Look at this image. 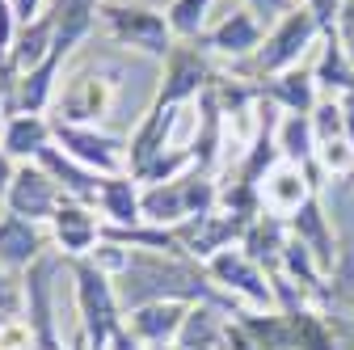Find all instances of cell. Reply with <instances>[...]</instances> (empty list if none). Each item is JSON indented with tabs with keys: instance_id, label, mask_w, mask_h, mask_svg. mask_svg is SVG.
<instances>
[{
	"instance_id": "cell-1",
	"label": "cell",
	"mask_w": 354,
	"mask_h": 350,
	"mask_svg": "<svg viewBox=\"0 0 354 350\" xmlns=\"http://www.w3.org/2000/svg\"><path fill=\"white\" fill-rule=\"evenodd\" d=\"M118 287V304L122 313L131 308H144V304H160V300H173V304H211V308L228 313V317H241L245 304L236 295H228L219 287L203 261L194 257H177V253H152V249H131V261L127 270L114 279Z\"/></svg>"
},
{
	"instance_id": "cell-2",
	"label": "cell",
	"mask_w": 354,
	"mask_h": 350,
	"mask_svg": "<svg viewBox=\"0 0 354 350\" xmlns=\"http://www.w3.org/2000/svg\"><path fill=\"white\" fill-rule=\"evenodd\" d=\"M68 266H72V283H76V308H80L84 346L88 350H110V342L127 325L114 279L106 270H97L88 257H68Z\"/></svg>"
},
{
	"instance_id": "cell-3",
	"label": "cell",
	"mask_w": 354,
	"mask_h": 350,
	"mask_svg": "<svg viewBox=\"0 0 354 350\" xmlns=\"http://www.w3.org/2000/svg\"><path fill=\"white\" fill-rule=\"evenodd\" d=\"M317 38H325L321 21L308 13V9H291L287 17L274 21L270 34L261 38L257 55H253V59H236L232 72L245 76V80H253V84H261L266 76H279V72H287V68H299V59L308 55V47H313Z\"/></svg>"
},
{
	"instance_id": "cell-4",
	"label": "cell",
	"mask_w": 354,
	"mask_h": 350,
	"mask_svg": "<svg viewBox=\"0 0 354 350\" xmlns=\"http://www.w3.org/2000/svg\"><path fill=\"white\" fill-rule=\"evenodd\" d=\"M97 21L106 26L114 47H131L148 59H169V51L177 47V38L169 30V17L165 9H152V5H97Z\"/></svg>"
},
{
	"instance_id": "cell-5",
	"label": "cell",
	"mask_w": 354,
	"mask_h": 350,
	"mask_svg": "<svg viewBox=\"0 0 354 350\" xmlns=\"http://www.w3.org/2000/svg\"><path fill=\"white\" fill-rule=\"evenodd\" d=\"M114 93H118V72L114 68H84L59 89L51 118L76 122V127H97V122H106V114L114 106Z\"/></svg>"
},
{
	"instance_id": "cell-6",
	"label": "cell",
	"mask_w": 354,
	"mask_h": 350,
	"mask_svg": "<svg viewBox=\"0 0 354 350\" xmlns=\"http://www.w3.org/2000/svg\"><path fill=\"white\" fill-rule=\"evenodd\" d=\"M203 266H207V275L224 287L228 295H236L245 308H253V313H274V283H270V270L257 266V261H253L241 245L215 253L211 261H203Z\"/></svg>"
},
{
	"instance_id": "cell-7",
	"label": "cell",
	"mask_w": 354,
	"mask_h": 350,
	"mask_svg": "<svg viewBox=\"0 0 354 350\" xmlns=\"http://www.w3.org/2000/svg\"><path fill=\"white\" fill-rule=\"evenodd\" d=\"M51 131H55V144H59L72 160H80L84 169L106 173V178L127 173V140H122V136H110V131H97V127L59 122V118H51Z\"/></svg>"
},
{
	"instance_id": "cell-8",
	"label": "cell",
	"mask_w": 354,
	"mask_h": 350,
	"mask_svg": "<svg viewBox=\"0 0 354 350\" xmlns=\"http://www.w3.org/2000/svg\"><path fill=\"white\" fill-rule=\"evenodd\" d=\"M211 80H215V68L207 64V51H198L194 42H177L165 59V76L156 84L152 106H190L203 98Z\"/></svg>"
},
{
	"instance_id": "cell-9",
	"label": "cell",
	"mask_w": 354,
	"mask_h": 350,
	"mask_svg": "<svg viewBox=\"0 0 354 350\" xmlns=\"http://www.w3.org/2000/svg\"><path fill=\"white\" fill-rule=\"evenodd\" d=\"M64 199L68 194L59 190V182L38 160H21L13 169L9 190H5V207L13 215H21V220H34V224H51V215L59 211Z\"/></svg>"
},
{
	"instance_id": "cell-10",
	"label": "cell",
	"mask_w": 354,
	"mask_h": 350,
	"mask_svg": "<svg viewBox=\"0 0 354 350\" xmlns=\"http://www.w3.org/2000/svg\"><path fill=\"white\" fill-rule=\"evenodd\" d=\"M261 21L241 5V9H232L219 26H211V30H203L198 38H190L198 51H207V55H224V59H253L257 55V47H261Z\"/></svg>"
},
{
	"instance_id": "cell-11",
	"label": "cell",
	"mask_w": 354,
	"mask_h": 350,
	"mask_svg": "<svg viewBox=\"0 0 354 350\" xmlns=\"http://www.w3.org/2000/svg\"><path fill=\"white\" fill-rule=\"evenodd\" d=\"M102 224L106 220L97 215V207L64 199L47 228H51V241H55V249L64 257H88V253L97 249V241H102Z\"/></svg>"
},
{
	"instance_id": "cell-12",
	"label": "cell",
	"mask_w": 354,
	"mask_h": 350,
	"mask_svg": "<svg viewBox=\"0 0 354 350\" xmlns=\"http://www.w3.org/2000/svg\"><path fill=\"white\" fill-rule=\"evenodd\" d=\"M51 245V232L34 224V220H21V215H0V270H9V275H26L34 261L47 253Z\"/></svg>"
},
{
	"instance_id": "cell-13",
	"label": "cell",
	"mask_w": 354,
	"mask_h": 350,
	"mask_svg": "<svg viewBox=\"0 0 354 350\" xmlns=\"http://www.w3.org/2000/svg\"><path fill=\"white\" fill-rule=\"evenodd\" d=\"M177 237H182V245H186V253L194 261H211L215 253L241 245L245 224L232 220V215H224V211H211V215H194V220L177 224Z\"/></svg>"
},
{
	"instance_id": "cell-14",
	"label": "cell",
	"mask_w": 354,
	"mask_h": 350,
	"mask_svg": "<svg viewBox=\"0 0 354 350\" xmlns=\"http://www.w3.org/2000/svg\"><path fill=\"white\" fill-rule=\"evenodd\" d=\"M257 190H261V211L283 215V220H291V215L317 194L313 178H308V169H299V165H291V160H279L270 173H266V182H261Z\"/></svg>"
},
{
	"instance_id": "cell-15",
	"label": "cell",
	"mask_w": 354,
	"mask_h": 350,
	"mask_svg": "<svg viewBox=\"0 0 354 350\" xmlns=\"http://www.w3.org/2000/svg\"><path fill=\"white\" fill-rule=\"evenodd\" d=\"M182 110L186 106H148V114L136 127V136L127 140V173H140L160 152H169V131H173V122H177Z\"/></svg>"
},
{
	"instance_id": "cell-16",
	"label": "cell",
	"mask_w": 354,
	"mask_h": 350,
	"mask_svg": "<svg viewBox=\"0 0 354 350\" xmlns=\"http://www.w3.org/2000/svg\"><path fill=\"white\" fill-rule=\"evenodd\" d=\"M261 98H270L283 114H313L317 102H321V84H317V72L299 64V68H287L279 76H266L261 84Z\"/></svg>"
},
{
	"instance_id": "cell-17",
	"label": "cell",
	"mask_w": 354,
	"mask_h": 350,
	"mask_svg": "<svg viewBox=\"0 0 354 350\" xmlns=\"http://www.w3.org/2000/svg\"><path fill=\"white\" fill-rule=\"evenodd\" d=\"M186 313H190V304H173V300L144 304V308L127 313V329L144 346H173L177 333H182V325H186Z\"/></svg>"
},
{
	"instance_id": "cell-18",
	"label": "cell",
	"mask_w": 354,
	"mask_h": 350,
	"mask_svg": "<svg viewBox=\"0 0 354 350\" xmlns=\"http://www.w3.org/2000/svg\"><path fill=\"white\" fill-rule=\"evenodd\" d=\"M38 165L51 173V178L59 182V190L76 203H88V207H97V194H102V182H106V173H93V169H84L80 160H72L59 144L51 148H42Z\"/></svg>"
},
{
	"instance_id": "cell-19",
	"label": "cell",
	"mask_w": 354,
	"mask_h": 350,
	"mask_svg": "<svg viewBox=\"0 0 354 350\" xmlns=\"http://www.w3.org/2000/svg\"><path fill=\"white\" fill-rule=\"evenodd\" d=\"M287 224H291V237L313 249V257L321 261L325 275H329L333 261H337V253H342V245H337V237H333V228H329V215H325V207H321V194L308 199Z\"/></svg>"
},
{
	"instance_id": "cell-20",
	"label": "cell",
	"mask_w": 354,
	"mask_h": 350,
	"mask_svg": "<svg viewBox=\"0 0 354 350\" xmlns=\"http://www.w3.org/2000/svg\"><path fill=\"white\" fill-rule=\"evenodd\" d=\"M51 144H55L51 118H42V114H17V118H5L0 152H5L13 165H21V160H38L42 148H51Z\"/></svg>"
},
{
	"instance_id": "cell-21",
	"label": "cell",
	"mask_w": 354,
	"mask_h": 350,
	"mask_svg": "<svg viewBox=\"0 0 354 350\" xmlns=\"http://www.w3.org/2000/svg\"><path fill=\"white\" fill-rule=\"evenodd\" d=\"M140 207H144V220L148 224H165V228L186 224L190 220V186H186V173H182V178H173V182L144 186Z\"/></svg>"
},
{
	"instance_id": "cell-22",
	"label": "cell",
	"mask_w": 354,
	"mask_h": 350,
	"mask_svg": "<svg viewBox=\"0 0 354 350\" xmlns=\"http://www.w3.org/2000/svg\"><path fill=\"white\" fill-rule=\"evenodd\" d=\"M140 194H144V186L131 178V173H114V178H106V182H102V194H97L102 220H106V224H118V228L144 224Z\"/></svg>"
},
{
	"instance_id": "cell-23",
	"label": "cell",
	"mask_w": 354,
	"mask_h": 350,
	"mask_svg": "<svg viewBox=\"0 0 354 350\" xmlns=\"http://www.w3.org/2000/svg\"><path fill=\"white\" fill-rule=\"evenodd\" d=\"M291 241V224L283 220V215H270V211H261L257 220L245 228L241 237V249L257 261V266L266 270H279V257H283V245Z\"/></svg>"
},
{
	"instance_id": "cell-24",
	"label": "cell",
	"mask_w": 354,
	"mask_h": 350,
	"mask_svg": "<svg viewBox=\"0 0 354 350\" xmlns=\"http://www.w3.org/2000/svg\"><path fill=\"white\" fill-rule=\"evenodd\" d=\"M51 47H55V17H51V9H42L34 21L17 26V38H13V47H9V64H13V72L21 76V72L38 68L42 59L51 55Z\"/></svg>"
},
{
	"instance_id": "cell-25",
	"label": "cell",
	"mask_w": 354,
	"mask_h": 350,
	"mask_svg": "<svg viewBox=\"0 0 354 350\" xmlns=\"http://www.w3.org/2000/svg\"><path fill=\"white\" fill-rule=\"evenodd\" d=\"M313 72H317V84L325 89V98H342V93L354 89V64L346 59V42H342L337 30L325 34V42H321V59L313 64Z\"/></svg>"
},
{
	"instance_id": "cell-26",
	"label": "cell",
	"mask_w": 354,
	"mask_h": 350,
	"mask_svg": "<svg viewBox=\"0 0 354 350\" xmlns=\"http://www.w3.org/2000/svg\"><path fill=\"white\" fill-rule=\"evenodd\" d=\"M232 317L228 313H219L211 308V304H194V308L186 313V325L182 333H177V350H198V346H219V338H224V325Z\"/></svg>"
},
{
	"instance_id": "cell-27",
	"label": "cell",
	"mask_w": 354,
	"mask_h": 350,
	"mask_svg": "<svg viewBox=\"0 0 354 350\" xmlns=\"http://www.w3.org/2000/svg\"><path fill=\"white\" fill-rule=\"evenodd\" d=\"M211 5H215V0H169L165 17H169L173 38H177V42L198 38V34L207 30V13H211Z\"/></svg>"
},
{
	"instance_id": "cell-28",
	"label": "cell",
	"mask_w": 354,
	"mask_h": 350,
	"mask_svg": "<svg viewBox=\"0 0 354 350\" xmlns=\"http://www.w3.org/2000/svg\"><path fill=\"white\" fill-rule=\"evenodd\" d=\"M313 131H317V144L346 140V114H342V102H337V98H321V102H317V110H313Z\"/></svg>"
},
{
	"instance_id": "cell-29",
	"label": "cell",
	"mask_w": 354,
	"mask_h": 350,
	"mask_svg": "<svg viewBox=\"0 0 354 350\" xmlns=\"http://www.w3.org/2000/svg\"><path fill=\"white\" fill-rule=\"evenodd\" d=\"M317 165H321L325 178H350V173H354V144L350 140L321 144L317 148Z\"/></svg>"
},
{
	"instance_id": "cell-30",
	"label": "cell",
	"mask_w": 354,
	"mask_h": 350,
	"mask_svg": "<svg viewBox=\"0 0 354 350\" xmlns=\"http://www.w3.org/2000/svg\"><path fill=\"white\" fill-rule=\"evenodd\" d=\"M88 261H93L97 270H106L110 279H118V275L127 270V261H131V249H122V245H114V241H97V249L88 253Z\"/></svg>"
},
{
	"instance_id": "cell-31",
	"label": "cell",
	"mask_w": 354,
	"mask_h": 350,
	"mask_svg": "<svg viewBox=\"0 0 354 350\" xmlns=\"http://www.w3.org/2000/svg\"><path fill=\"white\" fill-rule=\"evenodd\" d=\"M0 350H34L26 317H5L0 321Z\"/></svg>"
},
{
	"instance_id": "cell-32",
	"label": "cell",
	"mask_w": 354,
	"mask_h": 350,
	"mask_svg": "<svg viewBox=\"0 0 354 350\" xmlns=\"http://www.w3.org/2000/svg\"><path fill=\"white\" fill-rule=\"evenodd\" d=\"M304 9L313 13L317 21H321V30H325V34H333V30H337V13H342V0H304Z\"/></svg>"
},
{
	"instance_id": "cell-33",
	"label": "cell",
	"mask_w": 354,
	"mask_h": 350,
	"mask_svg": "<svg viewBox=\"0 0 354 350\" xmlns=\"http://www.w3.org/2000/svg\"><path fill=\"white\" fill-rule=\"evenodd\" d=\"M241 5H245L257 21H261V17H266V21H270V17H287L291 9H299L295 0H241Z\"/></svg>"
},
{
	"instance_id": "cell-34",
	"label": "cell",
	"mask_w": 354,
	"mask_h": 350,
	"mask_svg": "<svg viewBox=\"0 0 354 350\" xmlns=\"http://www.w3.org/2000/svg\"><path fill=\"white\" fill-rule=\"evenodd\" d=\"M219 350H261V346H257V342L245 333V325L232 317V321L224 325V338H219Z\"/></svg>"
},
{
	"instance_id": "cell-35",
	"label": "cell",
	"mask_w": 354,
	"mask_h": 350,
	"mask_svg": "<svg viewBox=\"0 0 354 350\" xmlns=\"http://www.w3.org/2000/svg\"><path fill=\"white\" fill-rule=\"evenodd\" d=\"M13 5V13H17V21L26 26V21H34L38 13H42V0H9Z\"/></svg>"
},
{
	"instance_id": "cell-36",
	"label": "cell",
	"mask_w": 354,
	"mask_h": 350,
	"mask_svg": "<svg viewBox=\"0 0 354 350\" xmlns=\"http://www.w3.org/2000/svg\"><path fill=\"white\" fill-rule=\"evenodd\" d=\"M337 34L354 38V0H342V13H337Z\"/></svg>"
},
{
	"instance_id": "cell-37",
	"label": "cell",
	"mask_w": 354,
	"mask_h": 350,
	"mask_svg": "<svg viewBox=\"0 0 354 350\" xmlns=\"http://www.w3.org/2000/svg\"><path fill=\"white\" fill-rule=\"evenodd\" d=\"M337 102H342V114H346V140L354 144V89H350V93H342Z\"/></svg>"
},
{
	"instance_id": "cell-38",
	"label": "cell",
	"mask_w": 354,
	"mask_h": 350,
	"mask_svg": "<svg viewBox=\"0 0 354 350\" xmlns=\"http://www.w3.org/2000/svg\"><path fill=\"white\" fill-rule=\"evenodd\" d=\"M110 350H148V346H144L140 338H131V329L122 325V333H118V338L110 342Z\"/></svg>"
},
{
	"instance_id": "cell-39",
	"label": "cell",
	"mask_w": 354,
	"mask_h": 350,
	"mask_svg": "<svg viewBox=\"0 0 354 350\" xmlns=\"http://www.w3.org/2000/svg\"><path fill=\"white\" fill-rule=\"evenodd\" d=\"M13 80H17V72H13V68L5 64V68H0V106H5V93L13 89Z\"/></svg>"
},
{
	"instance_id": "cell-40",
	"label": "cell",
	"mask_w": 354,
	"mask_h": 350,
	"mask_svg": "<svg viewBox=\"0 0 354 350\" xmlns=\"http://www.w3.org/2000/svg\"><path fill=\"white\" fill-rule=\"evenodd\" d=\"M342 42H346V59L354 64V38H342Z\"/></svg>"
},
{
	"instance_id": "cell-41",
	"label": "cell",
	"mask_w": 354,
	"mask_h": 350,
	"mask_svg": "<svg viewBox=\"0 0 354 350\" xmlns=\"http://www.w3.org/2000/svg\"><path fill=\"white\" fill-rule=\"evenodd\" d=\"M148 350H177V346H148Z\"/></svg>"
},
{
	"instance_id": "cell-42",
	"label": "cell",
	"mask_w": 354,
	"mask_h": 350,
	"mask_svg": "<svg viewBox=\"0 0 354 350\" xmlns=\"http://www.w3.org/2000/svg\"><path fill=\"white\" fill-rule=\"evenodd\" d=\"M198 350H219V346H198Z\"/></svg>"
},
{
	"instance_id": "cell-43",
	"label": "cell",
	"mask_w": 354,
	"mask_h": 350,
	"mask_svg": "<svg viewBox=\"0 0 354 350\" xmlns=\"http://www.w3.org/2000/svg\"><path fill=\"white\" fill-rule=\"evenodd\" d=\"M97 5H102V0H97Z\"/></svg>"
}]
</instances>
